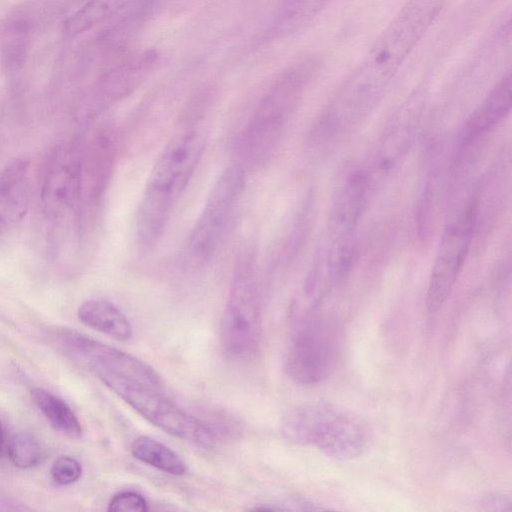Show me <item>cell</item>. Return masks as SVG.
I'll list each match as a JSON object with an SVG mask.
<instances>
[{"instance_id":"obj_1","label":"cell","mask_w":512,"mask_h":512,"mask_svg":"<svg viewBox=\"0 0 512 512\" xmlns=\"http://www.w3.org/2000/svg\"><path fill=\"white\" fill-rule=\"evenodd\" d=\"M443 3L409 0L402 7L338 91L325 116L328 127L349 126L374 108Z\"/></svg>"},{"instance_id":"obj_2","label":"cell","mask_w":512,"mask_h":512,"mask_svg":"<svg viewBox=\"0 0 512 512\" xmlns=\"http://www.w3.org/2000/svg\"><path fill=\"white\" fill-rule=\"evenodd\" d=\"M207 142V128L189 122L177 128L157 158L137 216L139 242L150 247L162 236L172 211L189 184Z\"/></svg>"},{"instance_id":"obj_3","label":"cell","mask_w":512,"mask_h":512,"mask_svg":"<svg viewBox=\"0 0 512 512\" xmlns=\"http://www.w3.org/2000/svg\"><path fill=\"white\" fill-rule=\"evenodd\" d=\"M284 436L317 448L337 460H352L365 451L369 432L351 411L329 403H312L290 411L282 423Z\"/></svg>"},{"instance_id":"obj_4","label":"cell","mask_w":512,"mask_h":512,"mask_svg":"<svg viewBox=\"0 0 512 512\" xmlns=\"http://www.w3.org/2000/svg\"><path fill=\"white\" fill-rule=\"evenodd\" d=\"M318 62L307 59L286 70L268 91L251 117L241 139V154L249 167L265 164L274 154Z\"/></svg>"},{"instance_id":"obj_5","label":"cell","mask_w":512,"mask_h":512,"mask_svg":"<svg viewBox=\"0 0 512 512\" xmlns=\"http://www.w3.org/2000/svg\"><path fill=\"white\" fill-rule=\"evenodd\" d=\"M96 377L138 414L166 433L203 448L213 446L215 435L211 428L180 408L161 389L117 373H99Z\"/></svg>"},{"instance_id":"obj_6","label":"cell","mask_w":512,"mask_h":512,"mask_svg":"<svg viewBox=\"0 0 512 512\" xmlns=\"http://www.w3.org/2000/svg\"><path fill=\"white\" fill-rule=\"evenodd\" d=\"M262 335L259 288L251 259L236 267L220 324L224 353L233 360H245L258 350Z\"/></svg>"},{"instance_id":"obj_7","label":"cell","mask_w":512,"mask_h":512,"mask_svg":"<svg viewBox=\"0 0 512 512\" xmlns=\"http://www.w3.org/2000/svg\"><path fill=\"white\" fill-rule=\"evenodd\" d=\"M246 183L241 165L227 167L213 185L191 232L187 246L190 264H205L217 251Z\"/></svg>"},{"instance_id":"obj_8","label":"cell","mask_w":512,"mask_h":512,"mask_svg":"<svg viewBox=\"0 0 512 512\" xmlns=\"http://www.w3.org/2000/svg\"><path fill=\"white\" fill-rule=\"evenodd\" d=\"M338 353L335 332L328 325L311 317L298 319L287 345L286 371L297 383H319L333 373Z\"/></svg>"},{"instance_id":"obj_9","label":"cell","mask_w":512,"mask_h":512,"mask_svg":"<svg viewBox=\"0 0 512 512\" xmlns=\"http://www.w3.org/2000/svg\"><path fill=\"white\" fill-rule=\"evenodd\" d=\"M56 339L71 359L95 376L99 373H117L157 389L163 388L159 373L148 363L127 352L73 330L57 332Z\"/></svg>"},{"instance_id":"obj_10","label":"cell","mask_w":512,"mask_h":512,"mask_svg":"<svg viewBox=\"0 0 512 512\" xmlns=\"http://www.w3.org/2000/svg\"><path fill=\"white\" fill-rule=\"evenodd\" d=\"M475 213L476 203L471 202L442 236L427 290L431 313L442 307L455 285L471 243Z\"/></svg>"},{"instance_id":"obj_11","label":"cell","mask_w":512,"mask_h":512,"mask_svg":"<svg viewBox=\"0 0 512 512\" xmlns=\"http://www.w3.org/2000/svg\"><path fill=\"white\" fill-rule=\"evenodd\" d=\"M511 76L505 75L487 94L466 121L461 133L463 145L471 144L479 136L494 128L511 108Z\"/></svg>"},{"instance_id":"obj_12","label":"cell","mask_w":512,"mask_h":512,"mask_svg":"<svg viewBox=\"0 0 512 512\" xmlns=\"http://www.w3.org/2000/svg\"><path fill=\"white\" fill-rule=\"evenodd\" d=\"M77 315L86 326L118 341H127L132 337V326L127 317L107 300H87L79 306Z\"/></svg>"},{"instance_id":"obj_13","label":"cell","mask_w":512,"mask_h":512,"mask_svg":"<svg viewBox=\"0 0 512 512\" xmlns=\"http://www.w3.org/2000/svg\"><path fill=\"white\" fill-rule=\"evenodd\" d=\"M29 194V182L23 168L8 173L0 183V237L22 219Z\"/></svg>"},{"instance_id":"obj_14","label":"cell","mask_w":512,"mask_h":512,"mask_svg":"<svg viewBox=\"0 0 512 512\" xmlns=\"http://www.w3.org/2000/svg\"><path fill=\"white\" fill-rule=\"evenodd\" d=\"M131 454L138 461L167 474L182 476L187 473V465L182 457L151 437L135 438L131 444Z\"/></svg>"},{"instance_id":"obj_15","label":"cell","mask_w":512,"mask_h":512,"mask_svg":"<svg viewBox=\"0 0 512 512\" xmlns=\"http://www.w3.org/2000/svg\"><path fill=\"white\" fill-rule=\"evenodd\" d=\"M31 397L56 430L71 437L81 435L82 428L78 418L62 399L41 388L32 389Z\"/></svg>"},{"instance_id":"obj_16","label":"cell","mask_w":512,"mask_h":512,"mask_svg":"<svg viewBox=\"0 0 512 512\" xmlns=\"http://www.w3.org/2000/svg\"><path fill=\"white\" fill-rule=\"evenodd\" d=\"M11 462L19 468L35 466L41 458V447L36 437L29 432L15 434L8 447Z\"/></svg>"},{"instance_id":"obj_17","label":"cell","mask_w":512,"mask_h":512,"mask_svg":"<svg viewBox=\"0 0 512 512\" xmlns=\"http://www.w3.org/2000/svg\"><path fill=\"white\" fill-rule=\"evenodd\" d=\"M51 477L59 485H70L76 482L82 474L81 464L70 456H60L52 464Z\"/></svg>"},{"instance_id":"obj_18","label":"cell","mask_w":512,"mask_h":512,"mask_svg":"<svg viewBox=\"0 0 512 512\" xmlns=\"http://www.w3.org/2000/svg\"><path fill=\"white\" fill-rule=\"evenodd\" d=\"M148 510V502L145 497L130 490L116 493L108 503L110 512H146Z\"/></svg>"},{"instance_id":"obj_19","label":"cell","mask_w":512,"mask_h":512,"mask_svg":"<svg viewBox=\"0 0 512 512\" xmlns=\"http://www.w3.org/2000/svg\"><path fill=\"white\" fill-rule=\"evenodd\" d=\"M2 447H3V433H2V429H1V425H0V453H1Z\"/></svg>"}]
</instances>
